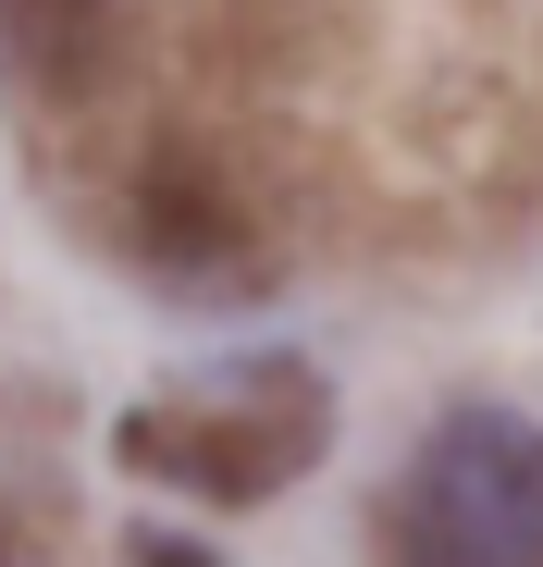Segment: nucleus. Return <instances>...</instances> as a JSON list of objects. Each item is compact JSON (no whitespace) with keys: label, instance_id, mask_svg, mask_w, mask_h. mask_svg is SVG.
Wrapping results in <instances>:
<instances>
[{"label":"nucleus","instance_id":"nucleus-1","mask_svg":"<svg viewBox=\"0 0 543 567\" xmlns=\"http://www.w3.org/2000/svg\"><path fill=\"white\" fill-rule=\"evenodd\" d=\"M321 456H334V383L285 346L223 358L211 383H161L112 420V468H136L161 494H198V506H272Z\"/></svg>","mask_w":543,"mask_h":567},{"label":"nucleus","instance_id":"nucleus-5","mask_svg":"<svg viewBox=\"0 0 543 567\" xmlns=\"http://www.w3.org/2000/svg\"><path fill=\"white\" fill-rule=\"evenodd\" d=\"M531 567H543V555H531Z\"/></svg>","mask_w":543,"mask_h":567},{"label":"nucleus","instance_id":"nucleus-4","mask_svg":"<svg viewBox=\"0 0 543 567\" xmlns=\"http://www.w3.org/2000/svg\"><path fill=\"white\" fill-rule=\"evenodd\" d=\"M124 555H136V567H223V555H211V543H186V530H136Z\"/></svg>","mask_w":543,"mask_h":567},{"label":"nucleus","instance_id":"nucleus-2","mask_svg":"<svg viewBox=\"0 0 543 567\" xmlns=\"http://www.w3.org/2000/svg\"><path fill=\"white\" fill-rule=\"evenodd\" d=\"M543 555V432L519 408H458L383 506V567H531Z\"/></svg>","mask_w":543,"mask_h":567},{"label":"nucleus","instance_id":"nucleus-3","mask_svg":"<svg viewBox=\"0 0 543 567\" xmlns=\"http://www.w3.org/2000/svg\"><path fill=\"white\" fill-rule=\"evenodd\" d=\"M100 13L112 0H0V62L38 74V86H74L86 50H100Z\"/></svg>","mask_w":543,"mask_h":567}]
</instances>
